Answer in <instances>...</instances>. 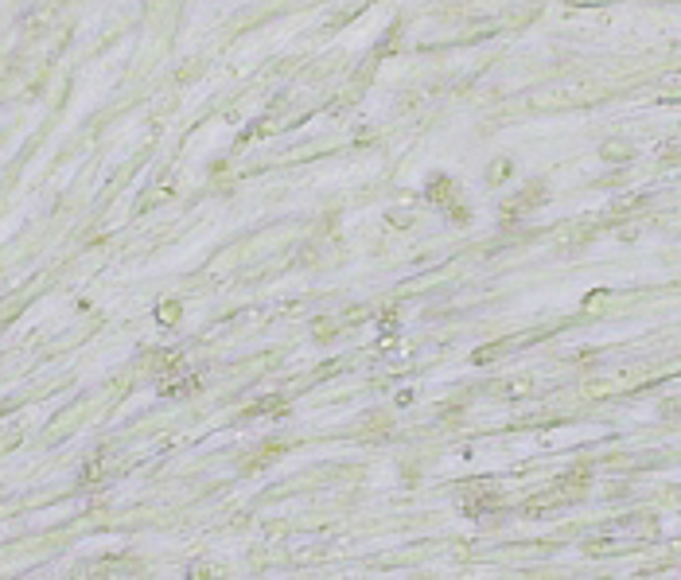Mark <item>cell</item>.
Segmentation results:
<instances>
[{"label":"cell","mask_w":681,"mask_h":580,"mask_svg":"<svg viewBox=\"0 0 681 580\" xmlns=\"http://www.w3.org/2000/svg\"><path fill=\"white\" fill-rule=\"evenodd\" d=\"M176 315H179V304H171V300L160 304V320H164V324H176Z\"/></svg>","instance_id":"1"}]
</instances>
